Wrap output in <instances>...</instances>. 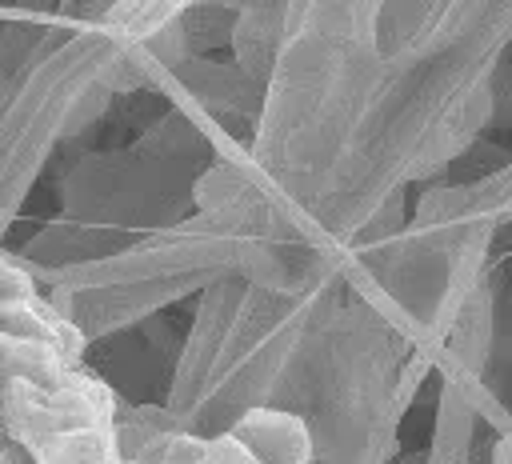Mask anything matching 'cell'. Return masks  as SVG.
Masks as SVG:
<instances>
[{
	"instance_id": "obj_3",
	"label": "cell",
	"mask_w": 512,
	"mask_h": 464,
	"mask_svg": "<svg viewBox=\"0 0 512 464\" xmlns=\"http://www.w3.org/2000/svg\"><path fill=\"white\" fill-rule=\"evenodd\" d=\"M32 300V280L12 260H0V312H16Z\"/></svg>"
},
{
	"instance_id": "obj_2",
	"label": "cell",
	"mask_w": 512,
	"mask_h": 464,
	"mask_svg": "<svg viewBox=\"0 0 512 464\" xmlns=\"http://www.w3.org/2000/svg\"><path fill=\"white\" fill-rule=\"evenodd\" d=\"M36 464H120V448L112 432H104L100 424H84L40 440Z\"/></svg>"
},
{
	"instance_id": "obj_1",
	"label": "cell",
	"mask_w": 512,
	"mask_h": 464,
	"mask_svg": "<svg viewBox=\"0 0 512 464\" xmlns=\"http://www.w3.org/2000/svg\"><path fill=\"white\" fill-rule=\"evenodd\" d=\"M232 436L260 460V464H308L312 460V432L300 416L276 408H252Z\"/></svg>"
},
{
	"instance_id": "obj_6",
	"label": "cell",
	"mask_w": 512,
	"mask_h": 464,
	"mask_svg": "<svg viewBox=\"0 0 512 464\" xmlns=\"http://www.w3.org/2000/svg\"><path fill=\"white\" fill-rule=\"evenodd\" d=\"M492 464H512V436H504V440L496 444V456H492Z\"/></svg>"
},
{
	"instance_id": "obj_7",
	"label": "cell",
	"mask_w": 512,
	"mask_h": 464,
	"mask_svg": "<svg viewBox=\"0 0 512 464\" xmlns=\"http://www.w3.org/2000/svg\"><path fill=\"white\" fill-rule=\"evenodd\" d=\"M4 432H8V420L0 416V444H4Z\"/></svg>"
},
{
	"instance_id": "obj_5",
	"label": "cell",
	"mask_w": 512,
	"mask_h": 464,
	"mask_svg": "<svg viewBox=\"0 0 512 464\" xmlns=\"http://www.w3.org/2000/svg\"><path fill=\"white\" fill-rule=\"evenodd\" d=\"M200 464H260V460H256L236 436H220V440H208Z\"/></svg>"
},
{
	"instance_id": "obj_4",
	"label": "cell",
	"mask_w": 512,
	"mask_h": 464,
	"mask_svg": "<svg viewBox=\"0 0 512 464\" xmlns=\"http://www.w3.org/2000/svg\"><path fill=\"white\" fill-rule=\"evenodd\" d=\"M240 196H244V180H240L236 172H228V168H212V172L200 180V200L212 204V208L232 204V200H240Z\"/></svg>"
}]
</instances>
